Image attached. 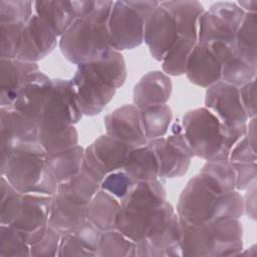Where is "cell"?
Here are the masks:
<instances>
[{"mask_svg": "<svg viewBox=\"0 0 257 257\" xmlns=\"http://www.w3.org/2000/svg\"><path fill=\"white\" fill-rule=\"evenodd\" d=\"M127 76L123 55L110 50L98 60L81 64L71 79L83 115L99 114Z\"/></svg>", "mask_w": 257, "mask_h": 257, "instance_id": "obj_1", "label": "cell"}, {"mask_svg": "<svg viewBox=\"0 0 257 257\" xmlns=\"http://www.w3.org/2000/svg\"><path fill=\"white\" fill-rule=\"evenodd\" d=\"M113 3L97 0L89 14L76 18L59 37V48L68 61L78 66L98 60L112 49L107 23Z\"/></svg>", "mask_w": 257, "mask_h": 257, "instance_id": "obj_2", "label": "cell"}, {"mask_svg": "<svg viewBox=\"0 0 257 257\" xmlns=\"http://www.w3.org/2000/svg\"><path fill=\"white\" fill-rule=\"evenodd\" d=\"M183 256L224 257L240 255L243 227L239 219H216L201 225L182 223Z\"/></svg>", "mask_w": 257, "mask_h": 257, "instance_id": "obj_3", "label": "cell"}, {"mask_svg": "<svg viewBox=\"0 0 257 257\" xmlns=\"http://www.w3.org/2000/svg\"><path fill=\"white\" fill-rule=\"evenodd\" d=\"M181 123L194 156L206 161L228 160L231 149L246 133V126L226 127L206 107L188 111Z\"/></svg>", "mask_w": 257, "mask_h": 257, "instance_id": "obj_4", "label": "cell"}, {"mask_svg": "<svg viewBox=\"0 0 257 257\" xmlns=\"http://www.w3.org/2000/svg\"><path fill=\"white\" fill-rule=\"evenodd\" d=\"M47 153L39 142L18 145L1 167V176L22 194L52 196L58 183L46 167Z\"/></svg>", "mask_w": 257, "mask_h": 257, "instance_id": "obj_5", "label": "cell"}, {"mask_svg": "<svg viewBox=\"0 0 257 257\" xmlns=\"http://www.w3.org/2000/svg\"><path fill=\"white\" fill-rule=\"evenodd\" d=\"M158 1H114L108 18L111 48L117 51L137 48L144 41L147 17L156 9Z\"/></svg>", "mask_w": 257, "mask_h": 257, "instance_id": "obj_6", "label": "cell"}, {"mask_svg": "<svg viewBox=\"0 0 257 257\" xmlns=\"http://www.w3.org/2000/svg\"><path fill=\"white\" fill-rule=\"evenodd\" d=\"M82 115L71 79H52L51 89L37 120L38 134L74 125Z\"/></svg>", "mask_w": 257, "mask_h": 257, "instance_id": "obj_7", "label": "cell"}, {"mask_svg": "<svg viewBox=\"0 0 257 257\" xmlns=\"http://www.w3.org/2000/svg\"><path fill=\"white\" fill-rule=\"evenodd\" d=\"M244 15L245 12L237 2L213 3L199 18L198 42L235 43L236 33Z\"/></svg>", "mask_w": 257, "mask_h": 257, "instance_id": "obj_8", "label": "cell"}, {"mask_svg": "<svg viewBox=\"0 0 257 257\" xmlns=\"http://www.w3.org/2000/svg\"><path fill=\"white\" fill-rule=\"evenodd\" d=\"M175 213L173 206L167 201L153 209L133 210L120 207L115 219V229L137 243L161 233Z\"/></svg>", "mask_w": 257, "mask_h": 257, "instance_id": "obj_9", "label": "cell"}, {"mask_svg": "<svg viewBox=\"0 0 257 257\" xmlns=\"http://www.w3.org/2000/svg\"><path fill=\"white\" fill-rule=\"evenodd\" d=\"M219 196L209 188L199 174L183 189L177 204V215L182 223L189 225L213 221Z\"/></svg>", "mask_w": 257, "mask_h": 257, "instance_id": "obj_10", "label": "cell"}, {"mask_svg": "<svg viewBox=\"0 0 257 257\" xmlns=\"http://www.w3.org/2000/svg\"><path fill=\"white\" fill-rule=\"evenodd\" d=\"M51 196L22 194L19 208L9 224L30 246L38 242L49 226Z\"/></svg>", "mask_w": 257, "mask_h": 257, "instance_id": "obj_11", "label": "cell"}, {"mask_svg": "<svg viewBox=\"0 0 257 257\" xmlns=\"http://www.w3.org/2000/svg\"><path fill=\"white\" fill-rule=\"evenodd\" d=\"M205 107L228 128L244 127L249 120L241 102L239 87L224 81L207 88Z\"/></svg>", "mask_w": 257, "mask_h": 257, "instance_id": "obj_12", "label": "cell"}, {"mask_svg": "<svg viewBox=\"0 0 257 257\" xmlns=\"http://www.w3.org/2000/svg\"><path fill=\"white\" fill-rule=\"evenodd\" d=\"M148 142L158 160L160 179L180 178L187 173L194 153L185 139L167 136Z\"/></svg>", "mask_w": 257, "mask_h": 257, "instance_id": "obj_13", "label": "cell"}, {"mask_svg": "<svg viewBox=\"0 0 257 257\" xmlns=\"http://www.w3.org/2000/svg\"><path fill=\"white\" fill-rule=\"evenodd\" d=\"M1 167L20 144L38 141V123L13 107H0Z\"/></svg>", "mask_w": 257, "mask_h": 257, "instance_id": "obj_14", "label": "cell"}, {"mask_svg": "<svg viewBox=\"0 0 257 257\" xmlns=\"http://www.w3.org/2000/svg\"><path fill=\"white\" fill-rule=\"evenodd\" d=\"M57 41V36L47 23L33 14L24 24L16 59L36 63L55 48Z\"/></svg>", "mask_w": 257, "mask_h": 257, "instance_id": "obj_15", "label": "cell"}, {"mask_svg": "<svg viewBox=\"0 0 257 257\" xmlns=\"http://www.w3.org/2000/svg\"><path fill=\"white\" fill-rule=\"evenodd\" d=\"M177 37L174 18L159 3L156 9L147 17L144 25V41L152 57L157 61H162Z\"/></svg>", "mask_w": 257, "mask_h": 257, "instance_id": "obj_16", "label": "cell"}, {"mask_svg": "<svg viewBox=\"0 0 257 257\" xmlns=\"http://www.w3.org/2000/svg\"><path fill=\"white\" fill-rule=\"evenodd\" d=\"M106 135L134 147L148 142L141 119V110L135 105L125 104L104 117Z\"/></svg>", "mask_w": 257, "mask_h": 257, "instance_id": "obj_17", "label": "cell"}, {"mask_svg": "<svg viewBox=\"0 0 257 257\" xmlns=\"http://www.w3.org/2000/svg\"><path fill=\"white\" fill-rule=\"evenodd\" d=\"M51 86L52 79L43 72L28 74L16 92L12 107L37 121Z\"/></svg>", "mask_w": 257, "mask_h": 257, "instance_id": "obj_18", "label": "cell"}, {"mask_svg": "<svg viewBox=\"0 0 257 257\" xmlns=\"http://www.w3.org/2000/svg\"><path fill=\"white\" fill-rule=\"evenodd\" d=\"M182 222L175 213L166 228L156 236L142 239L136 243V256L140 257H165L183 256Z\"/></svg>", "mask_w": 257, "mask_h": 257, "instance_id": "obj_19", "label": "cell"}, {"mask_svg": "<svg viewBox=\"0 0 257 257\" xmlns=\"http://www.w3.org/2000/svg\"><path fill=\"white\" fill-rule=\"evenodd\" d=\"M185 74L191 83L205 88L221 81L222 65L209 44L196 43L189 56Z\"/></svg>", "mask_w": 257, "mask_h": 257, "instance_id": "obj_20", "label": "cell"}, {"mask_svg": "<svg viewBox=\"0 0 257 257\" xmlns=\"http://www.w3.org/2000/svg\"><path fill=\"white\" fill-rule=\"evenodd\" d=\"M222 65L221 81L240 87L256 78L257 66L242 59L235 48V43L213 42L209 44Z\"/></svg>", "mask_w": 257, "mask_h": 257, "instance_id": "obj_21", "label": "cell"}, {"mask_svg": "<svg viewBox=\"0 0 257 257\" xmlns=\"http://www.w3.org/2000/svg\"><path fill=\"white\" fill-rule=\"evenodd\" d=\"M172 93V81L162 71H150L136 83L133 91L134 105L140 110L149 106L166 104Z\"/></svg>", "mask_w": 257, "mask_h": 257, "instance_id": "obj_22", "label": "cell"}, {"mask_svg": "<svg viewBox=\"0 0 257 257\" xmlns=\"http://www.w3.org/2000/svg\"><path fill=\"white\" fill-rule=\"evenodd\" d=\"M86 221V206L59 193L51 196L49 226L61 236L74 233Z\"/></svg>", "mask_w": 257, "mask_h": 257, "instance_id": "obj_23", "label": "cell"}, {"mask_svg": "<svg viewBox=\"0 0 257 257\" xmlns=\"http://www.w3.org/2000/svg\"><path fill=\"white\" fill-rule=\"evenodd\" d=\"M0 107H12L16 92L24 78L39 70L37 63L19 59H1Z\"/></svg>", "mask_w": 257, "mask_h": 257, "instance_id": "obj_24", "label": "cell"}, {"mask_svg": "<svg viewBox=\"0 0 257 257\" xmlns=\"http://www.w3.org/2000/svg\"><path fill=\"white\" fill-rule=\"evenodd\" d=\"M160 3L174 18L178 36L198 39L199 18L205 11L201 2L196 0H178Z\"/></svg>", "mask_w": 257, "mask_h": 257, "instance_id": "obj_25", "label": "cell"}, {"mask_svg": "<svg viewBox=\"0 0 257 257\" xmlns=\"http://www.w3.org/2000/svg\"><path fill=\"white\" fill-rule=\"evenodd\" d=\"M106 174L123 170L131 151L132 145L117 141L109 136L101 135L89 145Z\"/></svg>", "mask_w": 257, "mask_h": 257, "instance_id": "obj_26", "label": "cell"}, {"mask_svg": "<svg viewBox=\"0 0 257 257\" xmlns=\"http://www.w3.org/2000/svg\"><path fill=\"white\" fill-rule=\"evenodd\" d=\"M34 14L44 20L57 37H60L76 19L72 1H33Z\"/></svg>", "mask_w": 257, "mask_h": 257, "instance_id": "obj_27", "label": "cell"}, {"mask_svg": "<svg viewBox=\"0 0 257 257\" xmlns=\"http://www.w3.org/2000/svg\"><path fill=\"white\" fill-rule=\"evenodd\" d=\"M167 201L163 179L136 182L127 196L120 202V207L133 210L153 209Z\"/></svg>", "mask_w": 257, "mask_h": 257, "instance_id": "obj_28", "label": "cell"}, {"mask_svg": "<svg viewBox=\"0 0 257 257\" xmlns=\"http://www.w3.org/2000/svg\"><path fill=\"white\" fill-rule=\"evenodd\" d=\"M120 202L109 193L99 189L86 206V219L99 231L115 229V219Z\"/></svg>", "mask_w": 257, "mask_h": 257, "instance_id": "obj_29", "label": "cell"}, {"mask_svg": "<svg viewBox=\"0 0 257 257\" xmlns=\"http://www.w3.org/2000/svg\"><path fill=\"white\" fill-rule=\"evenodd\" d=\"M83 159L84 149L77 145L64 151L47 154L46 167L53 179L60 184L80 172Z\"/></svg>", "mask_w": 257, "mask_h": 257, "instance_id": "obj_30", "label": "cell"}, {"mask_svg": "<svg viewBox=\"0 0 257 257\" xmlns=\"http://www.w3.org/2000/svg\"><path fill=\"white\" fill-rule=\"evenodd\" d=\"M200 175L217 195L236 190L237 175L233 164L229 160L207 161L202 167Z\"/></svg>", "mask_w": 257, "mask_h": 257, "instance_id": "obj_31", "label": "cell"}, {"mask_svg": "<svg viewBox=\"0 0 257 257\" xmlns=\"http://www.w3.org/2000/svg\"><path fill=\"white\" fill-rule=\"evenodd\" d=\"M123 170L136 182L159 179L158 160L149 142L131 151Z\"/></svg>", "mask_w": 257, "mask_h": 257, "instance_id": "obj_32", "label": "cell"}, {"mask_svg": "<svg viewBox=\"0 0 257 257\" xmlns=\"http://www.w3.org/2000/svg\"><path fill=\"white\" fill-rule=\"evenodd\" d=\"M100 189V184L85 172L81 171L63 183L58 184L56 193L80 204L87 206Z\"/></svg>", "mask_w": 257, "mask_h": 257, "instance_id": "obj_33", "label": "cell"}, {"mask_svg": "<svg viewBox=\"0 0 257 257\" xmlns=\"http://www.w3.org/2000/svg\"><path fill=\"white\" fill-rule=\"evenodd\" d=\"M197 42L196 38L178 36L161 61L164 73L172 76L185 74L189 56Z\"/></svg>", "mask_w": 257, "mask_h": 257, "instance_id": "obj_34", "label": "cell"}, {"mask_svg": "<svg viewBox=\"0 0 257 257\" xmlns=\"http://www.w3.org/2000/svg\"><path fill=\"white\" fill-rule=\"evenodd\" d=\"M257 14L245 13L244 18L237 30L235 48L238 55L248 63L257 66L256 54Z\"/></svg>", "mask_w": 257, "mask_h": 257, "instance_id": "obj_35", "label": "cell"}, {"mask_svg": "<svg viewBox=\"0 0 257 257\" xmlns=\"http://www.w3.org/2000/svg\"><path fill=\"white\" fill-rule=\"evenodd\" d=\"M141 119L148 141L164 137L171 126L173 111L167 104L149 106L141 109Z\"/></svg>", "mask_w": 257, "mask_h": 257, "instance_id": "obj_36", "label": "cell"}, {"mask_svg": "<svg viewBox=\"0 0 257 257\" xmlns=\"http://www.w3.org/2000/svg\"><path fill=\"white\" fill-rule=\"evenodd\" d=\"M96 256H136V243L116 229L105 231L100 235Z\"/></svg>", "mask_w": 257, "mask_h": 257, "instance_id": "obj_37", "label": "cell"}, {"mask_svg": "<svg viewBox=\"0 0 257 257\" xmlns=\"http://www.w3.org/2000/svg\"><path fill=\"white\" fill-rule=\"evenodd\" d=\"M38 141L47 154H52L77 146L78 133L74 125H68L56 131L39 133Z\"/></svg>", "mask_w": 257, "mask_h": 257, "instance_id": "obj_38", "label": "cell"}, {"mask_svg": "<svg viewBox=\"0 0 257 257\" xmlns=\"http://www.w3.org/2000/svg\"><path fill=\"white\" fill-rule=\"evenodd\" d=\"M34 14L33 1L2 0L0 1V24H25Z\"/></svg>", "mask_w": 257, "mask_h": 257, "instance_id": "obj_39", "label": "cell"}, {"mask_svg": "<svg viewBox=\"0 0 257 257\" xmlns=\"http://www.w3.org/2000/svg\"><path fill=\"white\" fill-rule=\"evenodd\" d=\"M30 256V246L10 225L0 224V257Z\"/></svg>", "mask_w": 257, "mask_h": 257, "instance_id": "obj_40", "label": "cell"}, {"mask_svg": "<svg viewBox=\"0 0 257 257\" xmlns=\"http://www.w3.org/2000/svg\"><path fill=\"white\" fill-rule=\"evenodd\" d=\"M0 188V224L9 225L19 208L22 193L18 192L3 176H1Z\"/></svg>", "mask_w": 257, "mask_h": 257, "instance_id": "obj_41", "label": "cell"}, {"mask_svg": "<svg viewBox=\"0 0 257 257\" xmlns=\"http://www.w3.org/2000/svg\"><path fill=\"white\" fill-rule=\"evenodd\" d=\"M24 24H0V56L1 59L16 58Z\"/></svg>", "mask_w": 257, "mask_h": 257, "instance_id": "obj_42", "label": "cell"}, {"mask_svg": "<svg viewBox=\"0 0 257 257\" xmlns=\"http://www.w3.org/2000/svg\"><path fill=\"white\" fill-rule=\"evenodd\" d=\"M135 184L136 181L124 170H119L108 174L101 182L100 189L121 202L131 192Z\"/></svg>", "mask_w": 257, "mask_h": 257, "instance_id": "obj_43", "label": "cell"}, {"mask_svg": "<svg viewBox=\"0 0 257 257\" xmlns=\"http://www.w3.org/2000/svg\"><path fill=\"white\" fill-rule=\"evenodd\" d=\"M61 235L48 226L43 237L36 243L30 245V256H57Z\"/></svg>", "mask_w": 257, "mask_h": 257, "instance_id": "obj_44", "label": "cell"}, {"mask_svg": "<svg viewBox=\"0 0 257 257\" xmlns=\"http://www.w3.org/2000/svg\"><path fill=\"white\" fill-rule=\"evenodd\" d=\"M101 233V231L86 219V221L73 234L92 256H96Z\"/></svg>", "mask_w": 257, "mask_h": 257, "instance_id": "obj_45", "label": "cell"}, {"mask_svg": "<svg viewBox=\"0 0 257 257\" xmlns=\"http://www.w3.org/2000/svg\"><path fill=\"white\" fill-rule=\"evenodd\" d=\"M228 160L235 164H248L256 162L257 158L255 148L249 143L245 135L233 146L229 153Z\"/></svg>", "mask_w": 257, "mask_h": 257, "instance_id": "obj_46", "label": "cell"}, {"mask_svg": "<svg viewBox=\"0 0 257 257\" xmlns=\"http://www.w3.org/2000/svg\"><path fill=\"white\" fill-rule=\"evenodd\" d=\"M59 257L66 256H92L91 253L79 242L73 233L61 236L59 250L57 253Z\"/></svg>", "mask_w": 257, "mask_h": 257, "instance_id": "obj_47", "label": "cell"}, {"mask_svg": "<svg viewBox=\"0 0 257 257\" xmlns=\"http://www.w3.org/2000/svg\"><path fill=\"white\" fill-rule=\"evenodd\" d=\"M236 175H237V183H236V190L243 191L247 190L253 184L256 183L257 171H256V162L255 163H248V164H235L232 163Z\"/></svg>", "mask_w": 257, "mask_h": 257, "instance_id": "obj_48", "label": "cell"}, {"mask_svg": "<svg viewBox=\"0 0 257 257\" xmlns=\"http://www.w3.org/2000/svg\"><path fill=\"white\" fill-rule=\"evenodd\" d=\"M239 94L242 105L249 118L256 117V90L255 79L239 87Z\"/></svg>", "mask_w": 257, "mask_h": 257, "instance_id": "obj_49", "label": "cell"}, {"mask_svg": "<svg viewBox=\"0 0 257 257\" xmlns=\"http://www.w3.org/2000/svg\"><path fill=\"white\" fill-rule=\"evenodd\" d=\"M244 200V212L248 218L252 220L256 219V183L247 189L246 195L243 197Z\"/></svg>", "mask_w": 257, "mask_h": 257, "instance_id": "obj_50", "label": "cell"}, {"mask_svg": "<svg viewBox=\"0 0 257 257\" xmlns=\"http://www.w3.org/2000/svg\"><path fill=\"white\" fill-rule=\"evenodd\" d=\"M237 4L242 8V10L245 13L257 14V0H243V1H238Z\"/></svg>", "mask_w": 257, "mask_h": 257, "instance_id": "obj_51", "label": "cell"}]
</instances>
